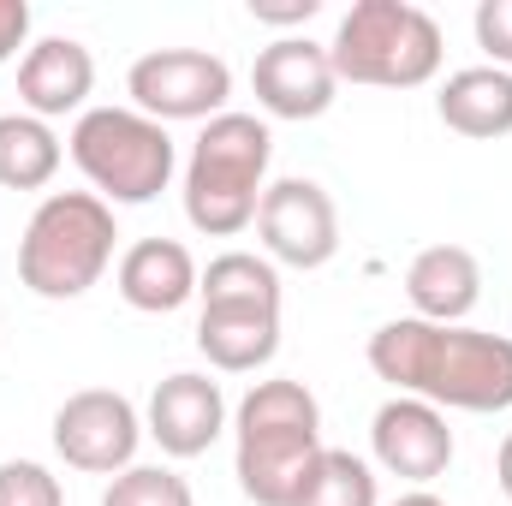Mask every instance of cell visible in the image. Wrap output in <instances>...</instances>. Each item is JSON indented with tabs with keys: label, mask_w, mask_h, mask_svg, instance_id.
I'll return each mask as SVG.
<instances>
[{
	"label": "cell",
	"mask_w": 512,
	"mask_h": 506,
	"mask_svg": "<svg viewBox=\"0 0 512 506\" xmlns=\"http://www.w3.org/2000/svg\"><path fill=\"white\" fill-rule=\"evenodd\" d=\"M90 90H96V60H90L84 42L42 36L36 48H24V60H18V102H24V114H36V120L78 114Z\"/></svg>",
	"instance_id": "4fadbf2b"
},
{
	"label": "cell",
	"mask_w": 512,
	"mask_h": 506,
	"mask_svg": "<svg viewBox=\"0 0 512 506\" xmlns=\"http://www.w3.org/2000/svg\"><path fill=\"white\" fill-rule=\"evenodd\" d=\"M471 24H477V48H483V54H495V60H501V72H507V66H512V0H483Z\"/></svg>",
	"instance_id": "603a6c76"
},
{
	"label": "cell",
	"mask_w": 512,
	"mask_h": 506,
	"mask_svg": "<svg viewBox=\"0 0 512 506\" xmlns=\"http://www.w3.org/2000/svg\"><path fill=\"white\" fill-rule=\"evenodd\" d=\"M328 60L340 84L417 90L441 72V24L411 0H358L334 30Z\"/></svg>",
	"instance_id": "5b68a950"
},
{
	"label": "cell",
	"mask_w": 512,
	"mask_h": 506,
	"mask_svg": "<svg viewBox=\"0 0 512 506\" xmlns=\"http://www.w3.org/2000/svg\"><path fill=\"white\" fill-rule=\"evenodd\" d=\"M256 233L274 262L286 268H322L340 251V215L334 197L316 179H274L256 209Z\"/></svg>",
	"instance_id": "9c48e42d"
},
{
	"label": "cell",
	"mask_w": 512,
	"mask_h": 506,
	"mask_svg": "<svg viewBox=\"0 0 512 506\" xmlns=\"http://www.w3.org/2000/svg\"><path fill=\"white\" fill-rule=\"evenodd\" d=\"M495 471H501V495L512 501V435L501 441V459H495Z\"/></svg>",
	"instance_id": "484cf974"
},
{
	"label": "cell",
	"mask_w": 512,
	"mask_h": 506,
	"mask_svg": "<svg viewBox=\"0 0 512 506\" xmlns=\"http://www.w3.org/2000/svg\"><path fill=\"white\" fill-rule=\"evenodd\" d=\"M370 370L411 399L453 411H507L512 405V340L483 328H441L399 316L370 334Z\"/></svg>",
	"instance_id": "6da1fadb"
},
{
	"label": "cell",
	"mask_w": 512,
	"mask_h": 506,
	"mask_svg": "<svg viewBox=\"0 0 512 506\" xmlns=\"http://www.w3.org/2000/svg\"><path fill=\"white\" fill-rule=\"evenodd\" d=\"M102 506H197L191 483L167 465H131L114 477V489L102 495Z\"/></svg>",
	"instance_id": "44dd1931"
},
{
	"label": "cell",
	"mask_w": 512,
	"mask_h": 506,
	"mask_svg": "<svg viewBox=\"0 0 512 506\" xmlns=\"http://www.w3.org/2000/svg\"><path fill=\"white\" fill-rule=\"evenodd\" d=\"M120 298L143 316H173L197 298V262L179 239H137L120 256Z\"/></svg>",
	"instance_id": "2e32d148"
},
{
	"label": "cell",
	"mask_w": 512,
	"mask_h": 506,
	"mask_svg": "<svg viewBox=\"0 0 512 506\" xmlns=\"http://www.w3.org/2000/svg\"><path fill=\"white\" fill-rule=\"evenodd\" d=\"M72 161L102 191V203H149L167 191L179 149L167 126L137 108H84L72 126Z\"/></svg>",
	"instance_id": "8992f818"
},
{
	"label": "cell",
	"mask_w": 512,
	"mask_h": 506,
	"mask_svg": "<svg viewBox=\"0 0 512 506\" xmlns=\"http://www.w3.org/2000/svg\"><path fill=\"white\" fill-rule=\"evenodd\" d=\"M197 292H203V304H262V310H280V274H274L268 256H251V251L215 256L197 274Z\"/></svg>",
	"instance_id": "d6986e66"
},
{
	"label": "cell",
	"mask_w": 512,
	"mask_h": 506,
	"mask_svg": "<svg viewBox=\"0 0 512 506\" xmlns=\"http://www.w3.org/2000/svg\"><path fill=\"white\" fill-rule=\"evenodd\" d=\"M298 506H376V471L358 453L322 447V459H316Z\"/></svg>",
	"instance_id": "ffe728a7"
},
{
	"label": "cell",
	"mask_w": 512,
	"mask_h": 506,
	"mask_svg": "<svg viewBox=\"0 0 512 506\" xmlns=\"http://www.w3.org/2000/svg\"><path fill=\"white\" fill-rule=\"evenodd\" d=\"M0 506H66L60 477L30 465V459H6L0 465Z\"/></svg>",
	"instance_id": "7402d4cb"
},
{
	"label": "cell",
	"mask_w": 512,
	"mask_h": 506,
	"mask_svg": "<svg viewBox=\"0 0 512 506\" xmlns=\"http://www.w3.org/2000/svg\"><path fill=\"white\" fill-rule=\"evenodd\" d=\"M322 12V0H251V18L256 24H310Z\"/></svg>",
	"instance_id": "cb8c5ba5"
},
{
	"label": "cell",
	"mask_w": 512,
	"mask_h": 506,
	"mask_svg": "<svg viewBox=\"0 0 512 506\" xmlns=\"http://www.w3.org/2000/svg\"><path fill=\"white\" fill-rule=\"evenodd\" d=\"M405 298H411L417 322L459 328L477 310V298H483V268H477V256L465 245H429L405 268Z\"/></svg>",
	"instance_id": "5bb4252c"
},
{
	"label": "cell",
	"mask_w": 512,
	"mask_h": 506,
	"mask_svg": "<svg viewBox=\"0 0 512 506\" xmlns=\"http://www.w3.org/2000/svg\"><path fill=\"white\" fill-rule=\"evenodd\" d=\"M137 441H143V423H137L131 399L114 387H84L54 411V453L72 471H90V477L131 471Z\"/></svg>",
	"instance_id": "ba28073f"
},
{
	"label": "cell",
	"mask_w": 512,
	"mask_h": 506,
	"mask_svg": "<svg viewBox=\"0 0 512 506\" xmlns=\"http://www.w3.org/2000/svg\"><path fill=\"white\" fill-rule=\"evenodd\" d=\"M197 352L227 370V376H251L280 352V310L262 304H203L197 316Z\"/></svg>",
	"instance_id": "9a60e30c"
},
{
	"label": "cell",
	"mask_w": 512,
	"mask_h": 506,
	"mask_svg": "<svg viewBox=\"0 0 512 506\" xmlns=\"http://www.w3.org/2000/svg\"><path fill=\"white\" fill-rule=\"evenodd\" d=\"M114 209L96 191H54L18 239V280L36 298H84L114 262Z\"/></svg>",
	"instance_id": "277c9868"
},
{
	"label": "cell",
	"mask_w": 512,
	"mask_h": 506,
	"mask_svg": "<svg viewBox=\"0 0 512 506\" xmlns=\"http://www.w3.org/2000/svg\"><path fill=\"white\" fill-rule=\"evenodd\" d=\"M370 447H376V465H382L387 477H405V483H417V489L435 483V477L453 465V429H447L441 405L411 399V393L387 399L382 411H376Z\"/></svg>",
	"instance_id": "8fae6325"
},
{
	"label": "cell",
	"mask_w": 512,
	"mask_h": 506,
	"mask_svg": "<svg viewBox=\"0 0 512 506\" xmlns=\"http://www.w3.org/2000/svg\"><path fill=\"white\" fill-rule=\"evenodd\" d=\"M274 137L256 114H221L209 120L191 161H185V221L209 239L245 233L262 209V179H268Z\"/></svg>",
	"instance_id": "3957f363"
},
{
	"label": "cell",
	"mask_w": 512,
	"mask_h": 506,
	"mask_svg": "<svg viewBox=\"0 0 512 506\" xmlns=\"http://www.w3.org/2000/svg\"><path fill=\"white\" fill-rule=\"evenodd\" d=\"M24 36H30V6L24 0H0V66L24 48Z\"/></svg>",
	"instance_id": "d4e9b609"
},
{
	"label": "cell",
	"mask_w": 512,
	"mask_h": 506,
	"mask_svg": "<svg viewBox=\"0 0 512 506\" xmlns=\"http://www.w3.org/2000/svg\"><path fill=\"white\" fill-rule=\"evenodd\" d=\"M60 173V137L36 114H0V185L42 191Z\"/></svg>",
	"instance_id": "ac0fdd59"
},
{
	"label": "cell",
	"mask_w": 512,
	"mask_h": 506,
	"mask_svg": "<svg viewBox=\"0 0 512 506\" xmlns=\"http://www.w3.org/2000/svg\"><path fill=\"white\" fill-rule=\"evenodd\" d=\"M126 90L131 108L149 114L155 126H167V120H221V108L233 96V72H227V60H215L203 48H155V54L131 60Z\"/></svg>",
	"instance_id": "52a82bcc"
},
{
	"label": "cell",
	"mask_w": 512,
	"mask_h": 506,
	"mask_svg": "<svg viewBox=\"0 0 512 506\" xmlns=\"http://www.w3.org/2000/svg\"><path fill=\"white\" fill-rule=\"evenodd\" d=\"M393 506H447L441 495H429V489H411V495H399Z\"/></svg>",
	"instance_id": "4316f807"
},
{
	"label": "cell",
	"mask_w": 512,
	"mask_h": 506,
	"mask_svg": "<svg viewBox=\"0 0 512 506\" xmlns=\"http://www.w3.org/2000/svg\"><path fill=\"white\" fill-rule=\"evenodd\" d=\"M251 90L274 120H322L334 108V96H340V78H334V60H328L322 42L280 36V42H268L256 54Z\"/></svg>",
	"instance_id": "30bf717a"
},
{
	"label": "cell",
	"mask_w": 512,
	"mask_h": 506,
	"mask_svg": "<svg viewBox=\"0 0 512 506\" xmlns=\"http://www.w3.org/2000/svg\"><path fill=\"white\" fill-rule=\"evenodd\" d=\"M322 459V405L304 381H256L239 399V489L256 506H298Z\"/></svg>",
	"instance_id": "7a4b0ae2"
},
{
	"label": "cell",
	"mask_w": 512,
	"mask_h": 506,
	"mask_svg": "<svg viewBox=\"0 0 512 506\" xmlns=\"http://www.w3.org/2000/svg\"><path fill=\"white\" fill-rule=\"evenodd\" d=\"M227 429V399H221V381L209 376H167L149 393V435L167 459H197L221 441Z\"/></svg>",
	"instance_id": "7c38bea8"
},
{
	"label": "cell",
	"mask_w": 512,
	"mask_h": 506,
	"mask_svg": "<svg viewBox=\"0 0 512 506\" xmlns=\"http://www.w3.org/2000/svg\"><path fill=\"white\" fill-rule=\"evenodd\" d=\"M435 108H441L447 131H459V137H477V143L483 137H507L512 131V72H501V66H465V72H453L441 84Z\"/></svg>",
	"instance_id": "e0dca14e"
}]
</instances>
